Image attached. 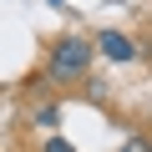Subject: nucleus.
Here are the masks:
<instances>
[{
  "label": "nucleus",
  "mask_w": 152,
  "mask_h": 152,
  "mask_svg": "<svg viewBox=\"0 0 152 152\" xmlns=\"http://www.w3.org/2000/svg\"><path fill=\"white\" fill-rule=\"evenodd\" d=\"M91 56H96V41H86V36H61L56 46H51V56H46V76L51 81H86V71H91Z\"/></svg>",
  "instance_id": "nucleus-1"
},
{
  "label": "nucleus",
  "mask_w": 152,
  "mask_h": 152,
  "mask_svg": "<svg viewBox=\"0 0 152 152\" xmlns=\"http://www.w3.org/2000/svg\"><path fill=\"white\" fill-rule=\"evenodd\" d=\"M96 51L107 56V61H117V66H132L142 51H137V41L127 36V31H112V26H102L96 31Z\"/></svg>",
  "instance_id": "nucleus-2"
},
{
  "label": "nucleus",
  "mask_w": 152,
  "mask_h": 152,
  "mask_svg": "<svg viewBox=\"0 0 152 152\" xmlns=\"http://www.w3.org/2000/svg\"><path fill=\"white\" fill-rule=\"evenodd\" d=\"M56 122H61V107H56V102L36 107V127H56Z\"/></svg>",
  "instance_id": "nucleus-3"
},
{
  "label": "nucleus",
  "mask_w": 152,
  "mask_h": 152,
  "mask_svg": "<svg viewBox=\"0 0 152 152\" xmlns=\"http://www.w3.org/2000/svg\"><path fill=\"white\" fill-rule=\"evenodd\" d=\"M41 152H76V147H71L66 137H46V147H41Z\"/></svg>",
  "instance_id": "nucleus-4"
},
{
  "label": "nucleus",
  "mask_w": 152,
  "mask_h": 152,
  "mask_svg": "<svg viewBox=\"0 0 152 152\" xmlns=\"http://www.w3.org/2000/svg\"><path fill=\"white\" fill-rule=\"evenodd\" d=\"M122 152H152V142H147V137H127V142H122Z\"/></svg>",
  "instance_id": "nucleus-5"
}]
</instances>
